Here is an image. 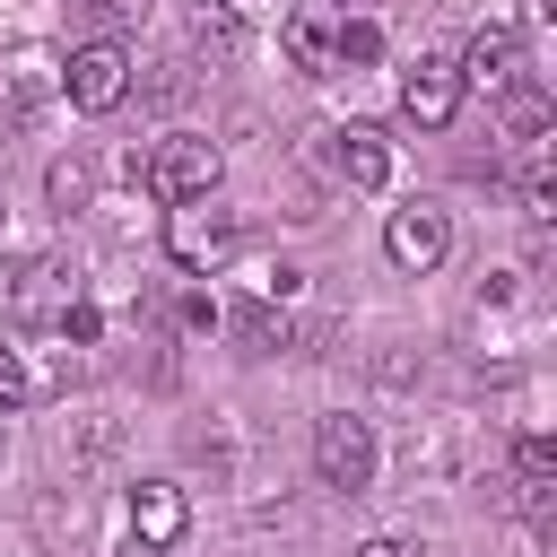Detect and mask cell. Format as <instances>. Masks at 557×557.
Listing matches in <instances>:
<instances>
[{
    "label": "cell",
    "mask_w": 557,
    "mask_h": 557,
    "mask_svg": "<svg viewBox=\"0 0 557 557\" xmlns=\"http://www.w3.org/2000/svg\"><path fill=\"white\" fill-rule=\"evenodd\" d=\"M235 252H244V209H235V200L200 191V200H174V209H165V261H174V270L209 278V270H226Z\"/></svg>",
    "instance_id": "cell-1"
},
{
    "label": "cell",
    "mask_w": 557,
    "mask_h": 557,
    "mask_svg": "<svg viewBox=\"0 0 557 557\" xmlns=\"http://www.w3.org/2000/svg\"><path fill=\"white\" fill-rule=\"evenodd\" d=\"M131 183H139L157 209L200 200V191H218V183H226V148H218V139H200V131H165V139L148 148V165L131 157Z\"/></svg>",
    "instance_id": "cell-2"
},
{
    "label": "cell",
    "mask_w": 557,
    "mask_h": 557,
    "mask_svg": "<svg viewBox=\"0 0 557 557\" xmlns=\"http://www.w3.org/2000/svg\"><path fill=\"white\" fill-rule=\"evenodd\" d=\"M313 470H322V487H339V496H366V487H374V470H383V444H374V426H366L357 409H331V418H313Z\"/></svg>",
    "instance_id": "cell-3"
},
{
    "label": "cell",
    "mask_w": 557,
    "mask_h": 557,
    "mask_svg": "<svg viewBox=\"0 0 557 557\" xmlns=\"http://www.w3.org/2000/svg\"><path fill=\"white\" fill-rule=\"evenodd\" d=\"M122 96H131V44L122 35H87L78 52H61V104L113 113Z\"/></svg>",
    "instance_id": "cell-4"
},
{
    "label": "cell",
    "mask_w": 557,
    "mask_h": 557,
    "mask_svg": "<svg viewBox=\"0 0 557 557\" xmlns=\"http://www.w3.org/2000/svg\"><path fill=\"white\" fill-rule=\"evenodd\" d=\"M61 104V52L52 44H17V52H0V113L26 131V122H44Z\"/></svg>",
    "instance_id": "cell-5"
},
{
    "label": "cell",
    "mask_w": 557,
    "mask_h": 557,
    "mask_svg": "<svg viewBox=\"0 0 557 557\" xmlns=\"http://www.w3.org/2000/svg\"><path fill=\"white\" fill-rule=\"evenodd\" d=\"M383 252H392V270L426 278V270L453 252V218H444L435 200H409V209H392V218H383Z\"/></svg>",
    "instance_id": "cell-6"
},
{
    "label": "cell",
    "mask_w": 557,
    "mask_h": 557,
    "mask_svg": "<svg viewBox=\"0 0 557 557\" xmlns=\"http://www.w3.org/2000/svg\"><path fill=\"white\" fill-rule=\"evenodd\" d=\"M461 61H444V52H418L409 61V78H400V113L418 122V131H453V113H461Z\"/></svg>",
    "instance_id": "cell-7"
},
{
    "label": "cell",
    "mask_w": 557,
    "mask_h": 557,
    "mask_svg": "<svg viewBox=\"0 0 557 557\" xmlns=\"http://www.w3.org/2000/svg\"><path fill=\"white\" fill-rule=\"evenodd\" d=\"M522 70H531V35H522V26H505V17H487V26L470 35V52H461V87H487V96H496V87H513Z\"/></svg>",
    "instance_id": "cell-8"
},
{
    "label": "cell",
    "mask_w": 557,
    "mask_h": 557,
    "mask_svg": "<svg viewBox=\"0 0 557 557\" xmlns=\"http://www.w3.org/2000/svg\"><path fill=\"white\" fill-rule=\"evenodd\" d=\"M331 174H339L348 191H383V183H392V139H383L374 122H339V131H331Z\"/></svg>",
    "instance_id": "cell-9"
},
{
    "label": "cell",
    "mask_w": 557,
    "mask_h": 557,
    "mask_svg": "<svg viewBox=\"0 0 557 557\" xmlns=\"http://www.w3.org/2000/svg\"><path fill=\"white\" fill-rule=\"evenodd\" d=\"M122 505H131V540H148V548H174V540L191 531V496H183L174 479H139Z\"/></svg>",
    "instance_id": "cell-10"
},
{
    "label": "cell",
    "mask_w": 557,
    "mask_h": 557,
    "mask_svg": "<svg viewBox=\"0 0 557 557\" xmlns=\"http://www.w3.org/2000/svg\"><path fill=\"white\" fill-rule=\"evenodd\" d=\"M505 487H513V505H522V513H548V496H557V444H548V435H513Z\"/></svg>",
    "instance_id": "cell-11"
},
{
    "label": "cell",
    "mask_w": 557,
    "mask_h": 557,
    "mask_svg": "<svg viewBox=\"0 0 557 557\" xmlns=\"http://www.w3.org/2000/svg\"><path fill=\"white\" fill-rule=\"evenodd\" d=\"M548 122H557V104H548V87L522 70L513 87H496V131L505 139H548Z\"/></svg>",
    "instance_id": "cell-12"
},
{
    "label": "cell",
    "mask_w": 557,
    "mask_h": 557,
    "mask_svg": "<svg viewBox=\"0 0 557 557\" xmlns=\"http://www.w3.org/2000/svg\"><path fill=\"white\" fill-rule=\"evenodd\" d=\"M331 35H339L331 0H296V9H287V61H296V70H331Z\"/></svg>",
    "instance_id": "cell-13"
},
{
    "label": "cell",
    "mask_w": 557,
    "mask_h": 557,
    "mask_svg": "<svg viewBox=\"0 0 557 557\" xmlns=\"http://www.w3.org/2000/svg\"><path fill=\"white\" fill-rule=\"evenodd\" d=\"M44 200L70 218V209H96V157L87 148H70V157H52L44 165Z\"/></svg>",
    "instance_id": "cell-14"
},
{
    "label": "cell",
    "mask_w": 557,
    "mask_h": 557,
    "mask_svg": "<svg viewBox=\"0 0 557 557\" xmlns=\"http://www.w3.org/2000/svg\"><path fill=\"white\" fill-rule=\"evenodd\" d=\"M191 52L235 61V52H244V17H235L226 0H200V9H191Z\"/></svg>",
    "instance_id": "cell-15"
},
{
    "label": "cell",
    "mask_w": 557,
    "mask_h": 557,
    "mask_svg": "<svg viewBox=\"0 0 557 557\" xmlns=\"http://www.w3.org/2000/svg\"><path fill=\"white\" fill-rule=\"evenodd\" d=\"M70 296H78V287H70V270H61V261H35V270L17 278V313H26V322H52Z\"/></svg>",
    "instance_id": "cell-16"
},
{
    "label": "cell",
    "mask_w": 557,
    "mask_h": 557,
    "mask_svg": "<svg viewBox=\"0 0 557 557\" xmlns=\"http://www.w3.org/2000/svg\"><path fill=\"white\" fill-rule=\"evenodd\" d=\"M383 61V26L374 17H339V35H331V70H374Z\"/></svg>",
    "instance_id": "cell-17"
},
{
    "label": "cell",
    "mask_w": 557,
    "mask_h": 557,
    "mask_svg": "<svg viewBox=\"0 0 557 557\" xmlns=\"http://www.w3.org/2000/svg\"><path fill=\"white\" fill-rule=\"evenodd\" d=\"M131 87L148 104H183L191 96V61H131Z\"/></svg>",
    "instance_id": "cell-18"
},
{
    "label": "cell",
    "mask_w": 557,
    "mask_h": 557,
    "mask_svg": "<svg viewBox=\"0 0 557 557\" xmlns=\"http://www.w3.org/2000/svg\"><path fill=\"white\" fill-rule=\"evenodd\" d=\"M113 444H122V426H113L104 409H78V418L61 426V453H78V461H104Z\"/></svg>",
    "instance_id": "cell-19"
},
{
    "label": "cell",
    "mask_w": 557,
    "mask_h": 557,
    "mask_svg": "<svg viewBox=\"0 0 557 557\" xmlns=\"http://www.w3.org/2000/svg\"><path fill=\"white\" fill-rule=\"evenodd\" d=\"M52 331H61V339H70V348H87V339H96V331H104V313H96V305H87V296H70V305H61V313H52Z\"/></svg>",
    "instance_id": "cell-20"
},
{
    "label": "cell",
    "mask_w": 557,
    "mask_h": 557,
    "mask_svg": "<svg viewBox=\"0 0 557 557\" xmlns=\"http://www.w3.org/2000/svg\"><path fill=\"white\" fill-rule=\"evenodd\" d=\"M87 17H96V35H122V26H139L148 17V0H78Z\"/></svg>",
    "instance_id": "cell-21"
},
{
    "label": "cell",
    "mask_w": 557,
    "mask_h": 557,
    "mask_svg": "<svg viewBox=\"0 0 557 557\" xmlns=\"http://www.w3.org/2000/svg\"><path fill=\"white\" fill-rule=\"evenodd\" d=\"M26 392H35V374H26V357H17L9 339H0V418H9V409H17Z\"/></svg>",
    "instance_id": "cell-22"
},
{
    "label": "cell",
    "mask_w": 557,
    "mask_h": 557,
    "mask_svg": "<svg viewBox=\"0 0 557 557\" xmlns=\"http://www.w3.org/2000/svg\"><path fill=\"white\" fill-rule=\"evenodd\" d=\"M348 557H426V540H400V531H374V540H357Z\"/></svg>",
    "instance_id": "cell-23"
},
{
    "label": "cell",
    "mask_w": 557,
    "mask_h": 557,
    "mask_svg": "<svg viewBox=\"0 0 557 557\" xmlns=\"http://www.w3.org/2000/svg\"><path fill=\"white\" fill-rule=\"evenodd\" d=\"M122 557H165V548H148V540H131V548H122Z\"/></svg>",
    "instance_id": "cell-24"
}]
</instances>
